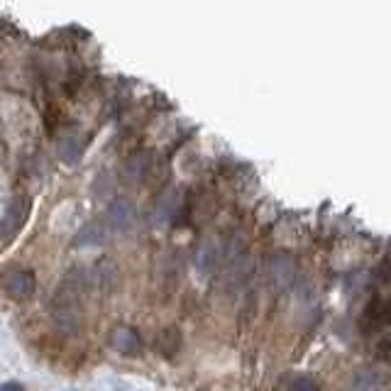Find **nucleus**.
<instances>
[{
  "mask_svg": "<svg viewBox=\"0 0 391 391\" xmlns=\"http://www.w3.org/2000/svg\"><path fill=\"white\" fill-rule=\"evenodd\" d=\"M81 291L83 276L76 269L69 271L54 289L52 301H49V315L62 333L73 335L81 328Z\"/></svg>",
  "mask_w": 391,
  "mask_h": 391,
  "instance_id": "f257e3e1",
  "label": "nucleus"
},
{
  "mask_svg": "<svg viewBox=\"0 0 391 391\" xmlns=\"http://www.w3.org/2000/svg\"><path fill=\"white\" fill-rule=\"evenodd\" d=\"M3 289L13 296L15 301H24L34 294V274L22 266H13L5 271L3 276Z\"/></svg>",
  "mask_w": 391,
  "mask_h": 391,
  "instance_id": "f03ea898",
  "label": "nucleus"
},
{
  "mask_svg": "<svg viewBox=\"0 0 391 391\" xmlns=\"http://www.w3.org/2000/svg\"><path fill=\"white\" fill-rule=\"evenodd\" d=\"M103 222H106L108 232H127L132 227V222H135V206H132L127 198H118V201H113V206L108 208L106 218H103Z\"/></svg>",
  "mask_w": 391,
  "mask_h": 391,
  "instance_id": "7ed1b4c3",
  "label": "nucleus"
},
{
  "mask_svg": "<svg viewBox=\"0 0 391 391\" xmlns=\"http://www.w3.org/2000/svg\"><path fill=\"white\" fill-rule=\"evenodd\" d=\"M111 345H113V350H118L120 355H127V357H132V355H140V350H142L140 335H137L132 328H127V325H118V328L113 330V333H111Z\"/></svg>",
  "mask_w": 391,
  "mask_h": 391,
  "instance_id": "20e7f679",
  "label": "nucleus"
},
{
  "mask_svg": "<svg viewBox=\"0 0 391 391\" xmlns=\"http://www.w3.org/2000/svg\"><path fill=\"white\" fill-rule=\"evenodd\" d=\"M384 387H387V379L377 369H364L355 377L350 391H384Z\"/></svg>",
  "mask_w": 391,
  "mask_h": 391,
  "instance_id": "39448f33",
  "label": "nucleus"
},
{
  "mask_svg": "<svg viewBox=\"0 0 391 391\" xmlns=\"http://www.w3.org/2000/svg\"><path fill=\"white\" fill-rule=\"evenodd\" d=\"M106 232H108L106 222H103V220H93V222H88V225L83 227L81 232H78V237H76V245H78V247L101 245V242L106 240Z\"/></svg>",
  "mask_w": 391,
  "mask_h": 391,
  "instance_id": "423d86ee",
  "label": "nucleus"
},
{
  "mask_svg": "<svg viewBox=\"0 0 391 391\" xmlns=\"http://www.w3.org/2000/svg\"><path fill=\"white\" fill-rule=\"evenodd\" d=\"M59 155H62V159L66 162H76L78 157H81V137L78 135H64L62 142H59Z\"/></svg>",
  "mask_w": 391,
  "mask_h": 391,
  "instance_id": "0eeeda50",
  "label": "nucleus"
},
{
  "mask_svg": "<svg viewBox=\"0 0 391 391\" xmlns=\"http://www.w3.org/2000/svg\"><path fill=\"white\" fill-rule=\"evenodd\" d=\"M96 279H98V289L103 291V294H108V291L113 289V284H115V266L111 264V262H103L101 266H98V274H96Z\"/></svg>",
  "mask_w": 391,
  "mask_h": 391,
  "instance_id": "6e6552de",
  "label": "nucleus"
},
{
  "mask_svg": "<svg viewBox=\"0 0 391 391\" xmlns=\"http://www.w3.org/2000/svg\"><path fill=\"white\" fill-rule=\"evenodd\" d=\"M291 391H318V387H315V384L311 382L308 377H301V379H296V382H294Z\"/></svg>",
  "mask_w": 391,
  "mask_h": 391,
  "instance_id": "1a4fd4ad",
  "label": "nucleus"
},
{
  "mask_svg": "<svg viewBox=\"0 0 391 391\" xmlns=\"http://www.w3.org/2000/svg\"><path fill=\"white\" fill-rule=\"evenodd\" d=\"M0 391H24V387L17 382H5L3 387H0Z\"/></svg>",
  "mask_w": 391,
  "mask_h": 391,
  "instance_id": "9d476101",
  "label": "nucleus"
}]
</instances>
